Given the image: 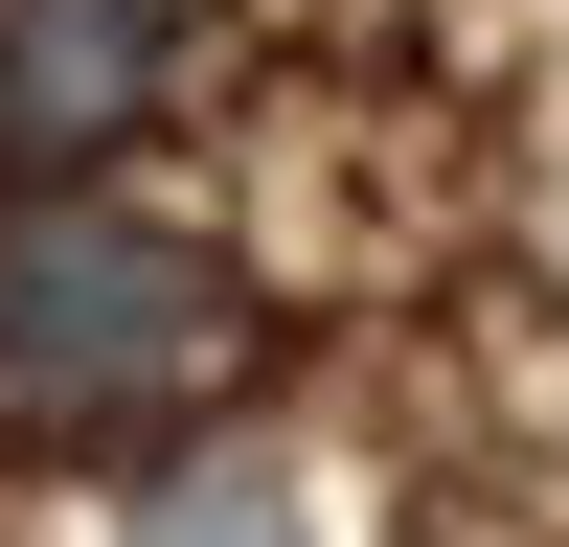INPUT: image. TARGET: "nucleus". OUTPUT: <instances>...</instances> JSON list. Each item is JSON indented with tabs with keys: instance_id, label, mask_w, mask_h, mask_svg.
Returning <instances> with one entry per match:
<instances>
[{
	"instance_id": "f03ea898",
	"label": "nucleus",
	"mask_w": 569,
	"mask_h": 547,
	"mask_svg": "<svg viewBox=\"0 0 569 547\" xmlns=\"http://www.w3.org/2000/svg\"><path fill=\"white\" fill-rule=\"evenodd\" d=\"M182 69V0H0V206L23 182H91Z\"/></svg>"
},
{
	"instance_id": "7ed1b4c3",
	"label": "nucleus",
	"mask_w": 569,
	"mask_h": 547,
	"mask_svg": "<svg viewBox=\"0 0 569 547\" xmlns=\"http://www.w3.org/2000/svg\"><path fill=\"white\" fill-rule=\"evenodd\" d=\"M114 547H319V501L297 479H273V456H182V479L160 501H137V525Z\"/></svg>"
},
{
	"instance_id": "f257e3e1",
	"label": "nucleus",
	"mask_w": 569,
	"mask_h": 547,
	"mask_svg": "<svg viewBox=\"0 0 569 547\" xmlns=\"http://www.w3.org/2000/svg\"><path fill=\"white\" fill-rule=\"evenodd\" d=\"M228 342H251V274L206 228H137L91 182L0 206V434H137V410L228 388Z\"/></svg>"
}]
</instances>
